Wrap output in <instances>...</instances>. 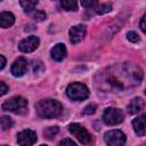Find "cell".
I'll use <instances>...</instances> for the list:
<instances>
[{
    "instance_id": "7402d4cb",
    "label": "cell",
    "mask_w": 146,
    "mask_h": 146,
    "mask_svg": "<svg viewBox=\"0 0 146 146\" xmlns=\"http://www.w3.org/2000/svg\"><path fill=\"white\" fill-rule=\"evenodd\" d=\"M111 9H112V6H111V5H108V3H104V5H102V6H98V7H97L96 13L102 15V14H106V13L111 11Z\"/></svg>"
},
{
    "instance_id": "8fae6325",
    "label": "cell",
    "mask_w": 146,
    "mask_h": 146,
    "mask_svg": "<svg viewBox=\"0 0 146 146\" xmlns=\"http://www.w3.org/2000/svg\"><path fill=\"white\" fill-rule=\"evenodd\" d=\"M27 60L24 58V57H18L14 63H13V65H11V67H10V72H11V74L14 75V76H16V78H21V76H23L25 73H26V71H27Z\"/></svg>"
},
{
    "instance_id": "ba28073f",
    "label": "cell",
    "mask_w": 146,
    "mask_h": 146,
    "mask_svg": "<svg viewBox=\"0 0 146 146\" xmlns=\"http://www.w3.org/2000/svg\"><path fill=\"white\" fill-rule=\"evenodd\" d=\"M39 43H40V40H39L38 36L30 35V36L23 39L18 43V49L22 52H32L39 47Z\"/></svg>"
},
{
    "instance_id": "d6986e66",
    "label": "cell",
    "mask_w": 146,
    "mask_h": 146,
    "mask_svg": "<svg viewBox=\"0 0 146 146\" xmlns=\"http://www.w3.org/2000/svg\"><path fill=\"white\" fill-rule=\"evenodd\" d=\"M58 131H59L58 127H48L43 130V135L47 139H52L58 133Z\"/></svg>"
},
{
    "instance_id": "4316f807",
    "label": "cell",
    "mask_w": 146,
    "mask_h": 146,
    "mask_svg": "<svg viewBox=\"0 0 146 146\" xmlns=\"http://www.w3.org/2000/svg\"><path fill=\"white\" fill-rule=\"evenodd\" d=\"M0 87H1V90H0V95H1V96L6 95V94H7V91H8V87L6 86V83H5L3 81H1V82H0Z\"/></svg>"
},
{
    "instance_id": "83f0119b",
    "label": "cell",
    "mask_w": 146,
    "mask_h": 146,
    "mask_svg": "<svg viewBox=\"0 0 146 146\" xmlns=\"http://www.w3.org/2000/svg\"><path fill=\"white\" fill-rule=\"evenodd\" d=\"M39 66H42V63L41 62H34V65H33V71H34V73H39V70H38V67Z\"/></svg>"
},
{
    "instance_id": "5b68a950",
    "label": "cell",
    "mask_w": 146,
    "mask_h": 146,
    "mask_svg": "<svg viewBox=\"0 0 146 146\" xmlns=\"http://www.w3.org/2000/svg\"><path fill=\"white\" fill-rule=\"evenodd\" d=\"M124 119V114L120 108L108 107L103 113V121L107 125H116Z\"/></svg>"
},
{
    "instance_id": "30bf717a",
    "label": "cell",
    "mask_w": 146,
    "mask_h": 146,
    "mask_svg": "<svg viewBox=\"0 0 146 146\" xmlns=\"http://www.w3.org/2000/svg\"><path fill=\"white\" fill-rule=\"evenodd\" d=\"M87 33V27L82 24H78L75 26H72L68 31V36H70V41L73 44H76L79 42H81L84 38Z\"/></svg>"
},
{
    "instance_id": "44dd1931",
    "label": "cell",
    "mask_w": 146,
    "mask_h": 146,
    "mask_svg": "<svg viewBox=\"0 0 146 146\" xmlns=\"http://www.w3.org/2000/svg\"><path fill=\"white\" fill-rule=\"evenodd\" d=\"M32 18H33L34 21H36V22H42V21H44V18H46V14H44V11H42V10H34V11L32 13Z\"/></svg>"
},
{
    "instance_id": "9c48e42d",
    "label": "cell",
    "mask_w": 146,
    "mask_h": 146,
    "mask_svg": "<svg viewBox=\"0 0 146 146\" xmlns=\"http://www.w3.org/2000/svg\"><path fill=\"white\" fill-rule=\"evenodd\" d=\"M36 133L31 129H25L17 133V143L22 146H31L36 141Z\"/></svg>"
},
{
    "instance_id": "2e32d148",
    "label": "cell",
    "mask_w": 146,
    "mask_h": 146,
    "mask_svg": "<svg viewBox=\"0 0 146 146\" xmlns=\"http://www.w3.org/2000/svg\"><path fill=\"white\" fill-rule=\"evenodd\" d=\"M60 6L67 11H75L78 9L76 0H60Z\"/></svg>"
},
{
    "instance_id": "5bb4252c",
    "label": "cell",
    "mask_w": 146,
    "mask_h": 146,
    "mask_svg": "<svg viewBox=\"0 0 146 146\" xmlns=\"http://www.w3.org/2000/svg\"><path fill=\"white\" fill-rule=\"evenodd\" d=\"M145 106H146V104L143 100V98L136 97V98L131 99L130 103L128 104V112L130 114H137V113L141 112L145 108Z\"/></svg>"
},
{
    "instance_id": "ac0fdd59",
    "label": "cell",
    "mask_w": 146,
    "mask_h": 146,
    "mask_svg": "<svg viewBox=\"0 0 146 146\" xmlns=\"http://www.w3.org/2000/svg\"><path fill=\"white\" fill-rule=\"evenodd\" d=\"M14 125V120L7 115H3L1 116V129L5 131V130H8L10 129L11 127Z\"/></svg>"
},
{
    "instance_id": "3957f363",
    "label": "cell",
    "mask_w": 146,
    "mask_h": 146,
    "mask_svg": "<svg viewBox=\"0 0 146 146\" xmlns=\"http://www.w3.org/2000/svg\"><path fill=\"white\" fill-rule=\"evenodd\" d=\"M2 111L11 112L15 114H24L27 111V100L22 96H14L5 100L1 105Z\"/></svg>"
},
{
    "instance_id": "9a60e30c",
    "label": "cell",
    "mask_w": 146,
    "mask_h": 146,
    "mask_svg": "<svg viewBox=\"0 0 146 146\" xmlns=\"http://www.w3.org/2000/svg\"><path fill=\"white\" fill-rule=\"evenodd\" d=\"M15 23V16L9 11H2L0 14V26L7 29Z\"/></svg>"
},
{
    "instance_id": "7c38bea8",
    "label": "cell",
    "mask_w": 146,
    "mask_h": 146,
    "mask_svg": "<svg viewBox=\"0 0 146 146\" xmlns=\"http://www.w3.org/2000/svg\"><path fill=\"white\" fill-rule=\"evenodd\" d=\"M132 127L135 132L138 136H145L146 135V113L137 116L132 121Z\"/></svg>"
},
{
    "instance_id": "4fadbf2b",
    "label": "cell",
    "mask_w": 146,
    "mask_h": 146,
    "mask_svg": "<svg viewBox=\"0 0 146 146\" xmlns=\"http://www.w3.org/2000/svg\"><path fill=\"white\" fill-rule=\"evenodd\" d=\"M51 58L56 62H60L66 57V47L64 43H57L55 44L50 50Z\"/></svg>"
},
{
    "instance_id": "f546056e",
    "label": "cell",
    "mask_w": 146,
    "mask_h": 146,
    "mask_svg": "<svg viewBox=\"0 0 146 146\" xmlns=\"http://www.w3.org/2000/svg\"><path fill=\"white\" fill-rule=\"evenodd\" d=\"M145 94H146V90H145Z\"/></svg>"
},
{
    "instance_id": "f1b7e54d",
    "label": "cell",
    "mask_w": 146,
    "mask_h": 146,
    "mask_svg": "<svg viewBox=\"0 0 146 146\" xmlns=\"http://www.w3.org/2000/svg\"><path fill=\"white\" fill-rule=\"evenodd\" d=\"M0 59H1V65H0V70H3L6 66V58L3 55H0Z\"/></svg>"
},
{
    "instance_id": "52a82bcc",
    "label": "cell",
    "mask_w": 146,
    "mask_h": 146,
    "mask_svg": "<svg viewBox=\"0 0 146 146\" xmlns=\"http://www.w3.org/2000/svg\"><path fill=\"white\" fill-rule=\"evenodd\" d=\"M105 143L111 146H121L125 143V135L121 130H110L104 135Z\"/></svg>"
},
{
    "instance_id": "6da1fadb",
    "label": "cell",
    "mask_w": 146,
    "mask_h": 146,
    "mask_svg": "<svg viewBox=\"0 0 146 146\" xmlns=\"http://www.w3.org/2000/svg\"><path fill=\"white\" fill-rule=\"evenodd\" d=\"M143 80V71L132 63L111 66L98 73L96 86L105 92H120L138 86Z\"/></svg>"
},
{
    "instance_id": "ffe728a7",
    "label": "cell",
    "mask_w": 146,
    "mask_h": 146,
    "mask_svg": "<svg viewBox=\"0 0 146 146\" xmlns=\"http://www.w3.org/2000/svg\"><path fill=\"white\" fill-rule=\"evenodd\" d=\"M81 5L84 8L94 9V8L98 7V0H81Z\"/></svg>"
},
{
    "instance_id": "277c9868",
    "label": "cell",
    "mask_w": 146,
    "mask_h": 146,
    "mask_svg": "<svg viewBox=\"0 0 146 146\" xmlns=\"http://www.w3.org/2000/svg\"><path fill=\"white\" fill-rule=\"evenodd\" d=\"M66 95L70 99L75 102H81L88 98L89 96V89L86 84L81 82H73L67 86L66 88Z\"/></svg>"
},
{
    "instance_id": "e0dca14e",
    "label": "cell",
    "mask_w": 146,
    "mask_h": 146,
    "mask_svg": "<svg viewBox=\"0 0 146 146\" xmlns=\"http://www.w3.org/2000/svg\"><path fill=\"white\" fill-rule=\"evenodd\" d=\"M19 3L25 11H31L36 6L38 0H19Z\"/></svg>"
},
{
    "instance_id": "d4e9b609",
    "label": "cell",
    "mask_w": 146,
    "mask_h": 146,
    "mask_svg": "<svg viewBox=\"0 0 146 146\" xmlns=\"http://www.w3.org/2000/svg\"><path fill=\"white\" fill-rule=\"evenodd\" d=\"M139 26H140V29H141V31L146 34V14L141 17V19H140V23H139Z\"/></svg>"
},
{
    "instance_id": "cb8c5ba5",
    "label": "cell",
    "mask_w": 146,
    "mask_h": 146,
    "mask_svg": "<svg viewBox=\"0 0 146 146\" xmlns=\"http://www.w3.org/2000/svg\"><path fill=\"white\" fill-rule=\"evenodd\" d=\"M96 108H97L96 104H89V105L84 108L83 113H84V114H94V113L96 112Z\"/></svg>"
},
{
    "instance_id": "484cf974",
    "label": "cell",
    "mask_w": 146,
    "mask_h": 146,
    "mask_svg": "<svg viewBox=\"0 0 146 146\" xmlns=\"http://www.w3.org/2000/svg\"><path fill=\"white\" fill-rule=\"evenodd\" d=\"M59 145L60 146H65V145H70V146H75L76 144L73 141V140H71V139H68V138H66V139H63L62 141H59Z\"/></svg>"
},
{
    "instance_id": "603a6c76",
    "label": "cell",
    "mask_w": 146,
    "mask_h": 146,
    "mask_svg": "<svg viewBox=\"0 0 146 146\" xmlns=\"http://www.w3.org/2000/svg\"><path fill=\"white\" fill-rule=\"evenodd\" d=\"M127 38H128V40L131 41V42H138V41H139V35H138L136 32H133V31L128 32V33H127Z\"/></svg>"
},
{
    "instance_id": "8992f818",
    "label": "cell",
    "mask_w": 146,
    "mask_h": 146,
    "mask_svg": "<svg viewBox=\"0 0 146 146\" xmlns=\"http://www.w3.org/2000/svg\"><path fill=\"white\" fill-rule=\"evenodd\" d=\"M68 131L81 143V144H89L91 141V135L88 130L79 123H71L68 125Z\"/></svg>"
},
{
    "instance_id": "7a4b0ae2",
    "label": "cell",
    "mask_w": 146,
    "mask_h": 146,
    "mask_svg": "<svg viewBox=\"0 0 146 146\" xmlns=\"http://www.w3.org/2000/svg\"><path fill=\"white\" fill-rule=\"evenodd\" d=\"M35 112L39 117L55 119L62 114L63 107L58 100L51 99V98H46V99H41L40 102H38L35 104Z\"/></svg>"
}]
</instances>
